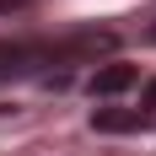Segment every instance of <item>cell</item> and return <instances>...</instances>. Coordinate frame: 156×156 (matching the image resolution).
<instances>
[{
    "mask_svg": "<svg viewBox=\"0 0 156 156\" xmlns=\"http://www.w3.org/2000/svg\"><path fill=\"white\" fill-rule=\"evenodd\" d=\"M113 48H119L113 32H76V38L54 43V65H97L102 54H113Z\"/></svg>",
    "mask_w": 156,
    "mask_h": 156,
    "instance_id": "cell-1",
    "label": "cell"
},
{
    "mask_svg": "<svg viewBox=\"0 0 156 156\" xmlns=\"http://www.w3.org/2000/svg\"><path fill=\"white\" fill-rule=\"evenodd\" d=\"M38 65H54V43H0V81L32 76Z\"/></svg>",
    "mask_w": 156,
    "mask_h": 156,
    "instance_id": "cell-2",
    "label": "cell"
},
{
    "mask_svg": "<svg viewBox=\"0 0 156 156\" xmlns=\"http://www.w3.org/2000/svg\"><path fill=\"white\" fill-rule=\"evenodd\" d=\"M135 76H140L135 65H124V59H113V65H97L86 86H92V97H119V92H129V86H135Z\"/></svg>",
    "mask_w": 156,
    "mask_h": 156,
    "instance_id": "cell-3",
    "label": "cell"
},
{
    "mask_svg": "<svg viewBox=\"0 0 156 156\" xmlns=\"http://www.w3.org/2000/svg\"><path fill=\"white\" fill-rule=\"evenodd\" d=\"M151 119H145L140 108H92V129H102V135H129V129H145Z\"/></svg>",
    "mask_w": 156,
    "mask_h": 156,
    "instance_id": "cell-4",
    "label": "cell"
},
{
    "mask_svg": "<svg viewBox=\"0 0 156 156\" xmlns=\"http://www.w3.org/2000/svg\"><path fill=\"white\" fill-rule=\"evenodd\" d=\"M140 113H145V119H156V76L145 81V97H140Z\"/></svg>",
    "mask_w": 156,
    "mask_h": 156,
    "instance_id": "cell-5",
    "label": "cell"
},
{
    "mask_svg": "<svg viewBox=\"0 0 156 156\" xmlns=\"http://www.w3.org/2000/svg\"><path fill=\"white\" fill-rule=\"evenodd\" d=\"M22 5H27V0H0V11H22Z\"/></svg>",
    "mask_w": 156,
    "mask_h": 156,
    "instance_id": "cell-6",
    "label": "cell"
},
{
    "mask_svg": "<svg viewBox=\"0 0 156 156\" xmlns=\"http://www.w3.org/2000/svg\"><path fill=\"white\" fill-rule=\"evenodd\" d=\"M151 43H156V27H151Z\"/></svg>",
    "mask_w": 156,
    "mask_h": 156,
    "instance_id": "cell-7",
    "label": "cell"
}]
</instances>
